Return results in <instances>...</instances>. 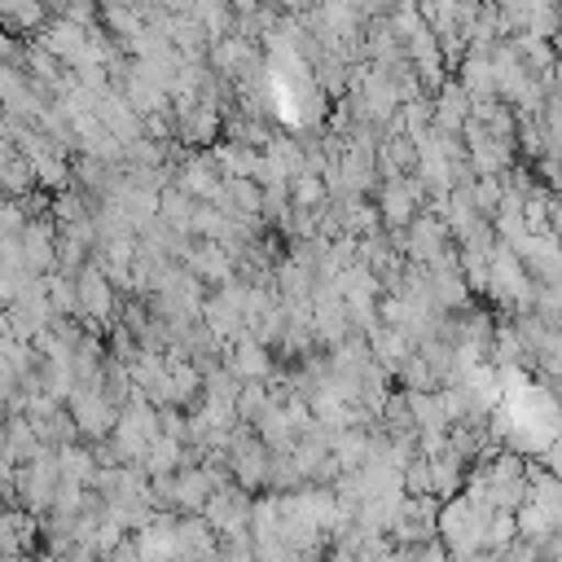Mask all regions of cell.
Segmentation results:
<instances>
[{"label": "cell", "instance_id": "9", "mask_svg": "<svg viewBox=\"0 0 562 562\" xmlns=\"http://www.w3.org/2000/svg\"><path fill=\"white\" fill-rule=\"evenodd\" d=\"M316 198H321V184L303 176V180H299V202H316Z\"/></svg>", "mask_w": 562, "mask_h": 562}, {"label": "cell", "instance_id": "7", "mask_svg": "<svg viewBox=\"0 0 562 562\" xmlns=\"http://www.w3.org/2000/svg\"><path fill=\"white\" fill-rule=\"evenodd\" d=\"M540 457H544V470H549V474H558V479H562V430H558V435H553V443H549V448H544V452H540Z\"/></svg>", "mask_w": 562, "mask_h": 562}, {"label": "cell", "instance_id": "4", "mask_svg": "<svg viewBox=\"0 0 562 562\" xmlns=\"http://www.w3.org/2000/svg\"><path fill=\"white\" fill-rule=\"evenodd\" d=\"M540 127L549 136V145L562 149V92H549L544 105H540Z\"/></svg>", "mask_w": 562, "mask_h": 562}, {"label": "cell", "instance_id": "6", "mask_svg": "<svg viewBox=\"0 0 562 562\" xmlns=\"http://www.w3.org/2000/svg\"><path fill=\"white\" fill-rule=\"evenodd\" d=\"M233 364H237V373H263V356H259V347H241V351L233 356Z\"/></svg>", "mask_w": 562, "mask_h": 562}, {"label": "cell", "instance_id": "1", "mask_svg": "<svg viewBox=\"0 0 562 562\" xmlns=\"http://www.w3.org/2000/svg\"><path fill=\"white\" fill-rule=\"evenodd\" d=\"M461 79H465V92L470 97H496V66L487 57H470L465 70H461Z\"/></svg>", "mask_w": 562, "mask_h": 562}, {"label": "cell", "instance_id": "5", "mask_svg": "<svg viewBox=\"0 0 562 562\" xmlns=\"http://www.w3.org/2000/svg\"><path fill=\"white\" fill-rule=\"evenodd\" d=\"M470 202H474L483 215H496V206H501V180H496V176H483V180L470 189Z\"/></svg>", "mask_w": 562, "mask_h": 562}, {"label": "cell", "instance_id": "2", "mask_svg": "<svg viewBox=\"0 0 562 562\" xmlns=\"http://www.w3.org/2000/svg\"><path fill=\"white\" fill-rule=\"evenodd\" d=\"M211 522L224 527V531H237V527L246 522V501H241L237 492H220V496L211 501Z\"/></svg>", "mask_w": 562, "mask_h": 562}, {"label": "cell", "instance_id": "3", "mask_svg": "<svg viewBox=\"0 0 562 562\" xmlns=\"http://www.w3.org/2000/svg\"><path fill=\"white\" fill-rule=\"evenodd\" d=\"M465 105H470V92H465V88H448L443 101H439V127H443V132H457V127L465 123V114H470Z\"/></svg>", "mask_w": 562, "mask_h": 562}, {"label": "cell", "instance_id": "8", "mask_svg": "<svg viewBox=\"0 0 562 562\" xmlns=\"http://www.w3.org/2000/svg\"><path fill=\"white\" fill-rule=\"evenodd\" d=\"M417 562H452V558H448V549H443V544H426V549L417 553Z\"/></svg>", "mask_w": 562, "mask_h": 562}, {"label": "cell", "instance_id": "10", "mask_svg": "<svg viewBox=\"0 0 562 562\" xmlns=\"http://www.w3.org/2000/svg\"><path fill=\"white\" fill-rule=\"evenodd\" d=\"M290 4H294V9H303V4H312V0H290Z\"/></svg>", "mask_w": 562, "mask_h": 562}]
</instances>
